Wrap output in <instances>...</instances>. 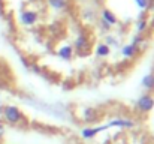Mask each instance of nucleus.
Segmentation results:
<instances>
[{"mask_svg":"<svg viewBox=\"0 0 154 144\" xmlns=\"http://www.w3.org/2000/svg\"><path fill=\"white\" fill-rule=\"evenodd\" d=\"M135 3H136V6H138L141 11H147V9L150 8L151 0H135Z\"/></svg>","mask_w":154,"mask_h":144,"instance_id":"4468645a","label":"nucleus"},{"mask_svg":"<svg viewBox=\"0 0 154 144\" xmlns=\"http://www.w3.org/2000/svg\"><path fill=\"white\" fill-rule=\"evenodd\" d=\"M2 117H3V122H6L8 125H14V126L24 120L23 111L15 105H5L2 110Z\"/></svg>","mask_w":154,"mask_h":144,"instance_id":"f257e3e1","label":"nucleus"},{"mask_svg":"<svg viewBox=\"0 0 154 144\" xmlns=\"http://www.w3.org/2000/svg\"><path fill=\"white\" fill-rule=\"evenodd\" d=\"M109 53H111V48L108 47L106 44H99V45L96 47V56H97L99 59H105V57H108V56H109Z\"/></svg>","mask_w":154,"mask_h":144,"instance_id":"9b49d317","label":"nucleus"},{"mask_svg":"<svg viewBox=\"0 0 154 144\" xmlns=\"http://www.w3.org/2000/svg\"><path fill=\"white\" fill-rule=\"evenodd\" d=\"M5 132H6V129H5V123L0 120V140L5 137Z\"/></svg>","mask_w":154,"mask_h":144,"instance_id":"dca6fc26","label":"nucleus"},{"mask_svg":"<svg viewBox=\"0 0 154 144\" xmlns=\"http://www.w3.org/2000/svg\"><path fill=\"white\" fill-rule=\"evenodd\" d=\"M47 3H48V6L51 8L52 11L60 12V11L67 9V6H69L70 0H47Z\"/></svg>","mask_w":154,"mask_h":144,"instance_id":"0eeeda50","label":"nucleus"},{"mask_svg":"<svg viewBox=\"0 0 154 144\" xmlns=\"http://www.w3.org/2000/svg\"><path fill=\"white\" fill-rule=\"evenodd\" d=\"M100 24H102V27L105 30H109V29H111V26H108V24H106L105 21H102V20H100Z\"/></svg>","mask_w":154,"mask_h":144,"instance_id":"f3484780","label":"nucleus"},{"mask_svg":"<svg viewBox=\"0 0 154 144\" xmlns=\"http://www.w3.org/2000/svg\"><path fill=\"white\" fill-rule=\"evenodd\" d=\"M57 56L61 60H70L73 56V47L72 45H63L57 50Z\"/></svg>","mask_w":154,"mask_h":144,"instance_id":"1a4fd4ad","label":"nucleus"},{"mask_svg":"<svg viewBox=\"0 0 154 144\" xmlns=\"http://www.w3.org/2000/svg\"><path fill=\"white\" fill-rule=\"evenodd\" d=\"M147 26H148V23H147L145 20H139V21L136 23V32H138V35L144 33V32L147 30Z\"/></svg>","mask_w":154,"mask_h":144,"instance_id":"ddd939ff","label":"nucleus"},{"mask_svg":"<svg viewBox=\"0 0 154 144\" xmlns=\"http://www.w3.org/2000/svg\"><path fill=\"white\" fill-rule=\"evenodd\" d=\"M153 108H154V98L151 95L145 93V95L138 98V101H136V110H138L139 113L147 114V113H150Z\"/></svg>","mask_w":154,"mask_h":144,"instance_id":"f03ea898","label":"nucleus"},{"mask_svg":"<svg viewBox=\"0 0 154 144\" xmlns=\"http://www.w3.org/2000/svg\"><path fill=\"white\" fill-rule=\"evenodd\" d=\"M90 45V41H88V38L84 35V33H81V35H78L76 36V39H75V42H73V50H76V51H82V50H87Z\"/></svg>","mask_w":154,"mask_h":144,"instance_id":"423d86ee","label":"nucleus"},{"mask_svg":"<svg viewBox=\"0 0 154 144\" xmlns=\"http://www.w3.org/2000/svg\"><path fill=\"white\" fill-rule=\"evenodd\" d=\"M96 135H97L96 128H84V129L81 131V137H82L84 140H91V138H94Z\"/></svg>","mask_w":154,"mask_h":144,"instance_id":"f8f14e48","label":"nucleus"},{"mask_svg":"<svg viewBox=\"0 0 154 144\" xmlns=\"http://www.w3.org/2000/svg\"><path fill=\"white\" fill-rule=\"evenodd\" d=\"M102 21H105L108 26H115L117 23H118V20H117V17H115V14L112 12V11H109V9H106V8H103L102 9Z\"/></svg>","mask_w":154,"mask_h":144,"instance_id":"6e6552de","label":"nucleus"},{"mask_svg":"<svg viewBox=\"0 0 154 144\" xmlns=\"http://www.w3.org/2000/svg\"><path fill=\"white\" fill-rule=\"evenodd\" d=\"M138 53H139V45L135 44V42H130V44H127L121 48V54L126 59H133Z\"/></svg>","mask_w":154,"mask_h":144,"instance_id":"39448f33","label":"nucleus"},{"mask_svg":"<svg viewBox=\"0 0 154 144\" xmlns=\"http://www.w3.org/2000/svg\"><path fill=\"white\" fill-rule=\"evenodd\" d=\"M20 23L23 26H35L38 23V12H35V11H23L20 14Z\"/></svg>","mask_w":154,"mask_h":144,"instance_id":"7ed1b4c3","label":"nucleus"},{"mask_svg":"<svg viewBox=\"0 0 154 144\" xmlns=\"http://www.w3.org/2000/svg\"><path fill=\"white\" fill-rule=\"evenodd\" d=\"M97 2H103V0H97Z\"/></svg>","mask_w":154,"mask_h":144,"instance_id":"a211bd4d","label":"nucleus"},{"mask_svg":"<svg viewBox=\"0 0 154 144\" xmlns=\"http://www.w3.org/2000/svg\"><path fill=\"white\" fill-rule=\"evenodd\" d=\"M135 126V122L132 120V119H121V117H118V119H112L111 122H108L106 123V128H123V129H126V128H133Z\"/></svg>","mask_w":154,"mask_h":144,"instance_id":"20e7f679","label":"nucleus"},{"mask_svg":"<svg viewBox=\"0 0 154 144\" xmlns=\"http://www.w3.org/2000/svg\"><path fill=\"white\" fill-rule=\"evenodd\" d=\"M141 84H142V87L147 90V92H153L154 90V74H147L144 78H142V81H141Z\"/></svg>","mask_w":154,"mask_h":144,"instance_id":"9d476101","label":"nucleus"},{"mask_svg":"<svg viewBox=\"0 0 154 144\" xmlns=\"http://www.w3.org/2000/svg\"><path fill=\"white\" fill-rule=\"evenodd\" d=\"M94 116H96V111H93V110L90 108V110H87V111H85L84 119H85L87 122H90V120H93V119H94Z\"/></svg>","mask_w":154,"mask_h":144,"instance_id":"2eb2a0df","label":"nucleus"}]
</instances>
